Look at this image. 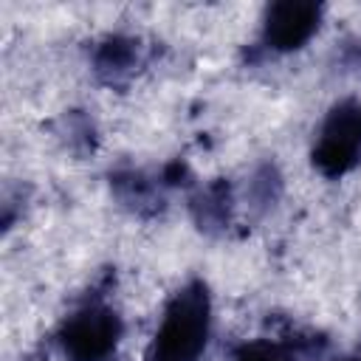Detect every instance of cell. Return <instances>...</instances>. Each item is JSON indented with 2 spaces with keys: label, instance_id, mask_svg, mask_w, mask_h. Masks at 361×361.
<instances>
[{
  "label": "cell",
  "instance_id": "3",
  "mask_svg": "<svg viewBox=\"0 0 361 361\" xmlns=\"http://www.w3.org/2000/svg\"><path fill=\"white\" fill-rule=\"evenodd\" d=\"M313 166L336 180L361 164V99H344L324 116L313 141Z\"/></svg>",
  "mask_w": 361,
  "mask_h": 361
},
{
  "label": "cell",
  "instance_id": "6",
  "mask_svg": "<svg viewBox=\"0 0 361 361\" xmlns=\"http://www.w3.org/2000/svg\"><path fill=\"white\" fill-rule=\"evenodd\" d=\"M234 361H299V353L288 341L254 338L234 350Z\"/></svg>",
  "mask_w": 361,
  "mask_h": 361
},
{
  "label": "cell",
  "instance_id": "2",
  "mask_svg": "<svg viewBox=\"0 0 361 361\" xmlns=\"http://www.w3.org/2000/svg\"><path fill=\"white\" fill-rule=\"evenodd\" d=\"M124 333L118 310L102 299L79 305L59 327L56 344L65 361H107Z\"/></svg>",
  "mask_w": 361,
  "mask_h": 361
},
{
  "label": "cell",
  "instance_id": "7",
  "mask_svg": "<svg viewBox=\"0 0 361 361\" xmlns=\"http://www.w3.org/2000/svg\"><path fill=\"white\" fill-rule=\"evenodd\" d=\"M228 195H226V186L223 183H214L209 186L200 197H197V223L200 226H212V223H226V214H228Z\"/></svg>",
  "mask_w": 361,
  "mask_h": 361
},
{
  "label": "cell",
  "instance_id": "1",
  "mask_svg": "<svg viewBox=\"0 0 361 361\" xmlns=\"http://www.w3.org/2000/svg\"><path fill=\"white\" fill-rule=\"evenodd\" d=\"M212 333V296L192 279L172 293L147 350V361H200Z\"/></svg>",
  "mask_w": 361,
  "mask_h": 361
},
{
  "label": "cell",
  "instance_id": "4",
  "mask_svg": "<svg viewBox=\"0 0 361 361\" xmlns=\"http://www.w3.org/2000/svg\"><path fill=\"white\" fill-rule=\"evenodd\" d=\"M322 6L313 0H279L265 8L262 42L271 51H299L322 25Z\"/></svg>",
  "mask_w": 361,
  "mask_h": 361
},
{
  "label": "cell",
  "instance_id": "8",
  "mask_svg": "<svg viewBox=\"0 0 361 361\" xmlns=\"http://www.w3.org/2000/svg\"><path fill=\"white\" fill-rule=\"evenodd\" d=\"M344 361H361V358H344Z\"/></svg>",
  "mask_w": 361,
  "mask_h": 361
},
{
  "label": "cell",
  "instance_id": "5",
  "mask_svg": "<svg viewBox=\"0 0 361 361\" xmlns=\"http://www.w3.org/2000/svg\"><path fill=\"white\" fill-rule=\"evenodd\" d=\"M138 62H141V45L133 37H107L93 54V68L99 79L107 85H118L127 76H133Z\"/></svg>",
  "mask_w": 361,
  "mask_h": 361
}]
</instances>
